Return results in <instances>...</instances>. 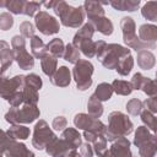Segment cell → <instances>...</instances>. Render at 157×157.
I'll return each mask as SVG.
<instances>
[{"label": "cell", "mask_w": 157, "mask_h": 157, "mask_svg": "<svg viewBox=\"0 0 157 157\" xmlns=\"http://www.w3.org/2000/svg\"><path fill=\"white\" fill-rule=\"evenodd\" d=\"M93 72V65L87 60H78L74 69V76L77 83V88L81 91L87 90L91 83L92 78L91 75Z\"/></svg>", "instance_id": "5"}, {"label": "cell", "mask_w": 157, "mask_h": 157, "mask_svg": "<svg viewBox=\"0 0 157 157\" xmlns=\"http://www.w3.org/2000/svg\"><path fill=\"white\" fill-rule=\"evenodd\" d=\"M120 25H121V28H123L124 42L129 47H131V48H134L136 50H140L144 47H151V48L155 47V45L146 44V43H142V42L139 40V38L135 34V23H134V21H132L131 17H124L121 20V23Z\"/></svg>", "instance_id": "7"}, {"label": "cell", "mask_w": 157, "mask_h": 157, "mask_svg": "<svg viewBox=\"0 0 157 157\" xmlns=\"http://www.w3.org/2000/svg\"><path fill=\"white\" fill-rule=\"evenodd\" d=\"M42 69L45 75L53 76V74L55 72V69H56V59L52 55H45L42 59Z\"/></svg>", "instance_id": "22"}, {"label": "cell", "mask_w": 157, "mask_h": 157, "mask_svg": "<svg viewBox=\"0 0 157 157\" xmlns=\"http://www.w3.org/2000/svg\"><path fill=\"white\" fill-rule=\"evenodd\" d=\"M153 137H155V135H150L147 128L140 126V128H137V131H136V134H135L134 144H135L137 147H140V146L147 144V142H148L150 140H152Z\"/></svg>", "instance_id": "20"}, {"label": "cell", "mask_w": 157, "mask_h": 157, "mask_svg": "<svg viewBox=\"0 0 157 157\" xmlns=\"http://www.w3.org/2000/svg\"><path fill=\"white\" fill-rule=\"evenodd\" d=\"M4 152L7 157H34V155L26 148L25 145L15 142V141H7Z\"/></svg>", "instance_id": "10"}, {"label": "cell", "mask_w": 157, "mask_h": 157, "mask_svg": "<svg viewBox=\"0 0 157 157\" xmlns=\"http://www.w3.org/2000/svg\"><path fill=\"white\" fill-rule=\"evenodd\" d=\"M25 83L27 85V87L33 88V90L37 91V90H39L40 86H42V80H40L39 76H37V75H34V74H31V75H28V76L25 77Z\"/></svg>", "instance_id": "33"}, {"label": "cell", "mask_w": 157, "mask_h": 157, "mask_svg": "<svg viewBox=\"0 0 157 157\" xmlns=\"http://www.w3.org/2000/svg\"><path fill=\"white\" fill-rule=\"evenodd\" d=\"M141 88H144V92L150 94V96H155L156 94V83L152 80L146 78V81H145V83L142 85Z\"/></svg>", "instance_id": "39"}, {"label": "cell", "mask_w": 157, "mask_h": 157, "mask_svg": "<svg viewBox=\"0 0 157 157\" xmlns=\"http://www.w3.org/2000/svg\"><path fill=\"white\" fill-rule=\"evenodd\" d=\"M66 157H81V156H80L75 150H72L71 152H69V153H67V156H66Z\"/></svg>", "instance_id": "45"}, {"label": "cell", "mask_w": 157, "mask_h": 157, "mask_svg": "<svg viewBox=\"0 0 157 157\" xmlns=\"http://www.w3.org/2000/svg\"><path fill=\"white\" fill-rule=\"evenodd\" d=\"M52 82L56 86H66L70 82V71L66 66H61L59 67V70L56 71L55 75L52 76Z\"/></svg>", "instance_id": "17"}, {"label": "cell", "mask_w": 157, "mask_h": 157, "mask_svg": "<svg viewBox=\"0 0 157 157\" xmlns=\"http://www.w3.org/2000/svg\"><path fill=\"white\" fill-rule=\"evenodd\" d=\"M110 5L115 10L120 11H135V9L140 5V1H112Z\"/></svg>", "instance_id": "27"}, {"label": "cell", "mask_w": 157, "mask_h": 157, "mask_svg": "<svg viewBox=\"0 0 157 157\" xmlns=\"http://www.w3.org/2000/svg\"><path fill=\"white\" fill-rule=\"evenodd\" d=\"M12 48H13V58L16 59V61L23 70H28V69L33 67L34 60L25 49L23 37L15 36L12 38Z\"/></svg>", "instance_id": "6"}, {"label": "cell", "mask_w": 157, "mask_h": 157, "mask_svg": "<svg viewBox=\"0 0 157 157\" xmlns=\"http://www.w3.org/2000/svg\"><path fill=\"white\" fill-rule=\"evenodd\" d=\"M91 23L93 25V27L96 26V28L103 33V34H110L113 32V23L109 21V18L107 17H98V18H94V20H91Z\"/></svg>", "instance_id": "18"}, {"label": "cell", "mask_w": 157, "mask_h": 157, "mask_svg": "<svg viewBox=\"0 0 157 157\" xmlns=\"http://www.w3.org/2000/svg\"><path fill=\"white\" fill-rule=\"evenodd\" d=\"M12 25H13V20H12V17H11L7 12L0 15V28H1V29L6 31V29H9Z\"/></svg>", "instance_id": "38"}, {"label": "cell", "mask_w": 157, "mask_h": 157, "mask_svg": "<svg viewBox=\"0 0 157 157\" xmlns=\"http://www.w3.org/2000/svg\"><path fill=\"white\" fill-rule=\"evenodd\" d=\"M134 157H135V156H134Z\"/></svg>", "instance_id": "47"}, {"label": "cell", "mask_w": 157, "mask_h": 157, "mask_svg": "<svg viewBox=\"0 0 157 157\" xmlns=\"http://www.w3.org/2000/svg\"><path fill=\"white\" fill-rule=\"evenodd\" d=\"M13 59V53L10 49V45L0 40V61H1V69H0V74L5 72L7 70V67L11 65Z\"/></svg>", "instance_id": "12"}, {"label": "cell", "mask_w": 157, "mask_h": 157, "mask_svg": "<svg viewBox=\"0 0 157 157\" xmlns=\"http://www.w3.org/2000/svg\"><path fill=\"white\" fill-rule=\"evenodd\" d=\"M0 157H1V152H0Z\"/></svg>", "instance_id": "46"}, {"label": "cell", "mask_w": 157, "mask_h": 157, "mask_svg": "<svg viewBox=\"0 0 157 157\" xmlns=\"http://www.w3.org/2000/svg\"><path fill=\"white\" fill-rule=\"evenodd\" d=\"M36 26L43 34H54L59 32V22L45 11H40L36 15Z\"/></svg>", "instance_id": "9"}, {"label": "cell", "mask_w": 157, "mask_h": 157, "mask_svg": "<svg viewBox=\"0 0 157 157\" xmlns=\"http://www.w3.org/2000/svg\"><path fill=\"white\" fill-rule=\"evenodd\" d=\"M31 48H32V53L36 58H39V59H43L45 55H47V49H45V45L44 43L42 42V39L37 36H33L32 37V40H31Z\"/></svg>", "instance_id": "19"}, {"label": "cell", "mask_w": 157, "mask_h": 157, "mask_svg": "<svg viewBox=\"0 0 157 157\" xmlns=\"http://www.w3.org/2000/svg\"><path fill=\"white\" fill-rule=\"evenodd\" d=\"M145 81H146V78L141 74H135L134 77H132V81H131V87L139 90V88L142 87V85L145 83Z\"/></svg>", "instance_id": "41"}, {"label": "cell", "mask_w": 157, "mask_h": 157, "mask_svg": "<svg viewBox=\"0 0 157 157\" xmlns=\"http://www.w3.org/2000/svg\"><path fill=\"white\" fill-rule=\"evenodd\" d=\"M40 7V4L39 2H34V1H29V2H25V6H23V12L25 15L27 16H33L34 12L37 10H39Z\"/></svg>", "instance_id": "37"}, {"label": "cell", "mask_w": 157, "mask_h": 157, "mask_svg": "<svg viewBox=\"0 0 157 157\" xmlns=\"http://www.w3.org/2000/svg\"><path fill=\"white\" fill-rule=\"evenodd\" d=\"M55 13L60 17L61 23L66 27H78L85 18V11L82 6L72 7L65 1H55L53 6Z\"/></svg>", "instance_id": "1"}, {"label": "cell", "mask_w": 157, "mask_h": 157, "mask_svg": "<svg viewBox=\"0 0 157 157\" xmlns=\"http://www.w3.org/2000/svg\"><path fill=\"white\" fill-rule=\"evenodd\" d=\"M141 108H142V102H140L139 99H131L128 104H126V109L130 114L132 115H136L141 112Z\"/></svg>", "instance_id": "35"}, {"label": "cell", "mask_w": 157, "mask_h": 157, "mask_svg": "<svg viewBox=\"0 0 157 157\" xmlns=\"http://www.w3.org/2000/svg\"><path fill=\"white\" fill-rule=\"evenodd\" d=\"M85 9H86V12H87L90 20H94V18L104 16V10L102 9V4L101 2L86 1L85 2Z\"/></svg>", "instance_id": "16"}, {"label": "cell", "mask_w": 157, "mask_h": 157, "mask_svg": "<svg viewBox=\"0 0 157 157\" xmlns=\"http://www.w3.org/2000/svg\"><path fill=\"white\" fill-rule=\"evenodd\" d=\"M130 55V50L126 48H123L118 44H109L105 45L104 49L102 50V53L98 55V58L101 59L102 64L108 67V69H115L118 63L120 61L121 58Z\"/></svg>", "instance_id": "3"}, {"label": "cell", "mask_w": 157, "mask_h": 157, "mask_svg": "<svg viewBox=\"0 0 157 157\" xmlns=\"http://www.w3.org/2000/svg\"><path fill=\"white\" fill-rule=\"evenodd\" d=\"M88 112L90 114L92 115V118H98L102 115L103 113V108L99 103V101L92 94L91 98H90V102H88Z\"/></svg>", "instance_id": "30"}, {"label": "cell", "mask_w": 157, "mask_h": 157, "mask_svg": "<svg viewBox=\"0 0 157 157\" xmlns=\"http://www.w3.org/2000/svg\"><path fill=\"white\" fill-rule=\"evenodd\" d=\"M26 1L22 0H15V1H6V9H9L13 13H22L23 6Z\"/></svg>", "instance_id": "34"}, {"label": "cell", "mask_w": 157, "mask_h": 157, "mask_svg": "<svg viewBox=\"0 0 157 157\" xmlns=\"http://www.w3.org/2000/svg\"><path fill=\"white\" fill-rule=\"evenodd\" d=\"M7 135L10 137H12V139H22V140H25V139L28 137L29 130L26 126H18V125H16V126H12L11 129H9Z\"/></svg>", "instance_id": "29"}, {"label": "cell", "mask_w": 157, "mask_h": 157, "mask_svg": "<svg viewBox=\"0 0 157 157\" xmlns=\"http://www.w3.org/2000/svg\"><path fill=\"white\" fill-rule=\"evenodd\" d=\"M112 88L113 91H115L117 93L119 94H129L131 91H132V87H131V83L128 82V81H121V80H115L112 85Z\"/></svg>", "instance_id": "28"}, {"label": "cell", "mask_w": 157, "mask_h": 157, "mask_svg": "<svg viewBox=\"0 0 157 157\" xmlns=\"http://www.w3.org/2000/svg\"><path fill=\"white\" fill-rule=\"evenodd\" d=\"M132 64H134L132 58H131L130 55H126V56H124V58L120 59V61L118 63V65H117L115 69H117V71H118L120 75L125 76V75H128V74L130 72V70H131V67H132Z\"/></svg>", "instance_id": "25"}, {"label": "cell", "mask_w": 157, "mask_h": 157, "mask_svg": "<svg viewBox=\"0 0 157 157\" xmlns=\"http://www.w3.org/2000/svg\"><path fill=\"white\" fill-rule=\"evenodd\" d=\"M47 50L54 58H59V56L64 55V43H63V40L59 39V38H54L50 43H48Z\"/></svg>", "instance_id": "21"}, {"label": "cell", "mask_w": 157, "mask_h": 157, "mask_svg": "<svg viewBox=\"0 0 157 157\" xmlns=\"http://www.w3.org/2000/svg\"><path fill=\"white\" fill-rule=\"evenodd\" d=\"M112 93H113V88H112L110 85H108V83H101V85L97 87L96 93H94L93 96L101 102V101H107V99H109V98L112 97Z\"/></svg>", "instance_id": "23"}, {"label": "cell", "mask_w": 157, "mask_h": 157, "mask_svg": "<svg viewBox=\"0 0 157 157\" xmlns=\"http://www.w3.org/2000/svg\"><path fill=\"white\" fill-rule=\"evenodd\" d=\"M65 125H66V119L64 117H58L53 121V128L55 130H61L63 128H65Z\"/></svg>", "instance_id": "42"}, {"label": "cell", "mask_w": 157, "mask_h": 157, "mask_svg": "<svg viewBox=\"0 0 157 157\" xmlns=\"http://www.w3.org/2000/svg\"><path fill=\"white\" fill-rule=\"evenodd\" d=\"M20 29H21V33L23 37H33V26L28 22V21H25L21 26H20Z\"/></svg>", "instance_id": "40"}, {"label": "cell", "mask_w": 157, "mask_h": 157, "mask_svg": "<svg viewBox=\"0 0 157 157\" xmlns=\"http://www.w3.org/2000/svg\"><path fill=\"white\" fill-rule=\"evenodd\" d=\"M145 104H146V107L152 112V113H155L156 112V108H157V103H156V98L155 97H151V98H147L145 102H144Z\"/></svg>", "instance_id": "43"}, {"label": "cell", "mask_w": 157, "mask_h": 157, "mask_svg": "<svg viewBox=\"0 0 157 157\" xmlns=\"http://www.w3.org/2000/svg\"><path fill=\"white\" fill-rule=\"evenodd\" d=\"M93 32H94V27H93V25H92L91 22L86 23V25H85L81 29H78V32L75 34L72 45L76 48L81 42L91 39V38H92V36H93Z\"/></svg>", "instance_id": "14"}, {"label": "cell", "mask_w": 157, "mask_h": 157, "mask_svg": "<svg viewBox=\"0 0 157 157\" xmlns=\"http://www.w3.org/2000/svg\"><path fill=\"white\" fill-rule=\"evenodd\" d=\"M132 131V123L126 115L120 112H113L109 115V126L107 132V139L113 141L114 139L124 137Z\"/></svg>", "instance_id": "2"}, {"label": "cell", "mask_w": 157, "mask_h": 157, "mask_svg": "<svg viewBox=\"0 0 157 157\" xmlns=\"http://www.w3.org/2000/svg\"><path fill=\"white\" fill-rule=\"evenodd\" d=\"M81 153H82L85 157H92L93 151H92V148H91V146H90L88 144H85V145L81 146Z\"/></svg>", "instance_id": "44"}, {"label": "cell", "mask_w": 157, "mask_h": 157, "mask_svg": "<svg viewBox=\"0 0 157 157\" xmlns=\"http://www.w3.org/2000/svg\"><path fill=\"white\" fill-rule=\"evenodd\" d=\"M63 140L66 141V144L70 146V148L75 150L76 147H78L81 145V136L80 134L75 130V129H71V128H67L64 132H63Z\"/></svg>", "instance_id": "15"}, {"label": "cell", "mask_w": 157, "mask_h": 157, "mask_svg": "<svg viewBox=\"0 0 157 157\" xmlns=\"http://www.w3.org/2000/svg\"><path fill=\"white\" fill-rule=\"evenodd\" d=\"M37 117H39V110L34 104H26L22 108H11L6 115L5 119L9 123L16 124V123H31Z\"/></svg>", "instance_id": "4"}, {"label": "cell", "mask_w": 157, "mask_h": 157, "mask_svg": "<svg viewBox=\"0 0 157 157\" xmlns=\"http://www.w3.org/2000/svg\"><path fill=\"white\" fill-rule=\"evenodd\" d=\"M140 37H141V40L142 43H146V44H151V45H155V39L157 37V28L155 26H151V25H142L140 27Z\"/></svg>", "instance_id": "13"}, {"label": "cell", "mask_w": 157, "mask_h": 157, "mask_svg": "<svg viewBox=\"0 0 157 157\" xmlns=\"http://www.w3.org/2000/svg\"><path fill=\"white\" fill-rule=\"evenodd\" d=\"M69 150H70V146L63 139H60V140L55 139L47 146L48 155H50L53 157H64L69 152Z\"/></svg>", "instance_id": "11"}, {"label": "cell", "mask_w": 157, "mask_h": 157, "mask_svg": "<svg viewBox=\"0 0 157 157\" xmlns=\"http://www.w3.org/2000/svg\"><path fill=\"white\" fill-rule=\"evenodd\" d=\"M64 59L69 63H76L80 60V52L77 48H75L72 44L66 45V52L64 54Z\"/></svg>", "instance_id": "32"}, {"label": "cell", "mask_w": 157, "mask_h": 157, "mask_svg": "<svg viewBox=\"0 0 157 157\" xmlns=\"http://www.w3.org/2000/svg\"><path fill=\"white\" fill-rule=\"evenodd\" d=\"M141 119H142V121L145 124H147V128H150L152 131L156 130V119H155V117L148 110H145L141 114Z\"/></svg>", "instance_id": "36"}, {"label": "cell", "mask_w": 157, "mask_h": 157, "mask_svg": "<svg viewBox=\"0 0 157 157\" xmlns=\"http://www.w3.org/2000/svg\"><path fill=\"white\" fill-rule=\"evenodd\" d=\"M55 139L56 136L50 131L49 126L44 120H40L39 123H37L34 128V137H33V145L36 146V148L42 150L47 147Z\"/></svg>", "instance_id": "8"}, {"label": "cell", "mask_w": 157, "mask_h": 157, "mask_svg": "<svg viewBox=\"0 0 157 157\" xmlns=\"http://www.w3.org/2000/svg\"><path fill=\"white\" fill-rule=\"evenodd\" d=\"M155 137L150 140L147 144L140 146V156L141 157H153L156 153V144H155Z\"/></svg>", "instance_id": "31"}, {"label": "cell", "mask_w": 157, "mask_h": 157, "mask_svg": "<svg viewBox=\"0 0 157 157\" xmlns=\"http://www.w3.org/2000/svg\"><path fill=\"white\" fill-rule=\"evenodd\" d=\"M142 16L150 21H156L157 20V2L150 1L145 4L142 7Z\"/></svg>", "instance_id": "26"}, {"label": "cell", "mask_w": 157, "mask_h": 157, "mask_svg": "<svg viewBox=\"0 0 157 157\" xmlns=\"http://www.w3.org/2000/svg\"><path fill=\"white\" fill-rule=\"evenodd\" d=\"M137 63L142 69L148 70L155 65V56L150 52H140L139 58H137Z\"/></svg>", "instance_id": "24"}]
</instances>
